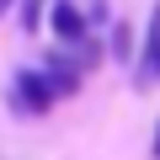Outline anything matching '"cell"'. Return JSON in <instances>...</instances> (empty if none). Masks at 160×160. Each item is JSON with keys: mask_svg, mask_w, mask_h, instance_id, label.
I'll return each instance as SVG.
<instances>
[{"mask_svg": "<svg viewBox=\"0 0 160 160\" xmlns=\"http://www.w3.org/2000/svg\"><path fill=\"white\" fill-rule=\"evenodd\" d=\"M6 11H11V0H0V16H6Z\"/></svg>", "mask_w": 160, "mask_h": 160, "instance_id": "obj_6", "label": "cell"}, {"mask_svg": "<svg viewBox=\"0 0 160 160\" xmlns=\"http://www.w3.org/2000/svg\"><path fill=\"white\" fill-rule=\"evenodd\" d=\"M53 32H59V43H86V16H80V6L75 0H53Z\"/></svg>", "mask_w": 160, "mask_h": 160, "instance_id": "obj_1", "label": "cell"}, {"mask_svg": "<svg viewBox=\"0 0 160 160\" xmlns=\"http://www.w3.org/2000/svg\"><path fill=\"white\" fill-rule=\"evenodd\" d=\"M144 64H149V69H160V6H155V16H149V38H144Z\"/></svg>", "mask_w": 160, "mask_h": 160, "instance_id": "obj_4", "label": "cell"}, {"mask_svg": "<svg viewBox=\"0 0 160 160\" xmlns=\"http://www.w3.org/2000/svg\"><path fill=\"white\" fill-rule=\"evenodd\" d=\"M16 91H22V107H32V112H48L53 107V86H48V75H38V69H27L16 80Z\"/></svg>", "mask_w": 160, "mask_h": 160, "instance_id": "obj_2", "label": "cell"}, {"mask_svg": "<svg viewBox=\"0 0 160 160\" xmlns=\"http://www.w3.org/2000/svg\"><path fill=\"white\" fill-rule=\"evenodd\" d=\"M155 155H160V128H155Z\"/></svg>", "mask_w": 160, "mask_h": 160, "instance_id": "obj_7", "label": "cell"}, {"mask_svg": "<svg viewBox=\"0 0 160 160\" xmlns=\"http://www.w3.org/2000/svg\"><path fill=\"white\" fill-rule=\"evenodd\" d=\"M112 59H123V64L133 59V27H128V22L112 27Z\"/></svg>", "mask_w": 160, "mask_h": 160, "instance_id": "obj_3", "label": "cell"}, {"mask_svg": "<svg viewBox=\"0 0 160 160\" xmlns=\"http://www.w3.org/2000/svg\"><path fill=\"white\" fill-rule=\"evenodd\" d=\"M38 11H43V0H27V11H22V27L38 32Z\"/></svg>", "mask_w": 160, "mask_h": 160, "instance_id": "obj_5", "label": "cell"}]
</instances>
